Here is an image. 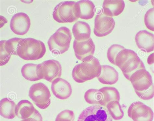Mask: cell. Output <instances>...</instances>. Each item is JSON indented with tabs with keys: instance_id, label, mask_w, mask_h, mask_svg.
I'll list each match as a JSON object with an SVG mask.
<instances>
[{
	"instance_id": "obj_1",
	"label": "cell",
	"mask_w": 154,
	"mask_h": 121,
	"mask_svg": "<svg viewBox=\"0 0 154 121\" xmlns=\"http://www.w3.org/2000/svg\"><path fill=\"white\" fill-rule=\"evenodd\" d=\"M115 65L122 71L125 77L129 80L130 77L136 71L145 68L144 65L134 51L125 48L117 55Z\"/></svg>"
},
{
	"instance_id": "obj_2",
	"label": "cell",
	"mask_w": 154,
	"mask_h": 121,
	"mask_svg": "<svg viewBox=\"0 0 154 121\" xmlns=\"http://www.w3.org/2000/svg\"><path fill=\"white\" fill-rule=\"evenodd\" d=\"M44 43L33 38L22 39L19 43L17 54L26 60H35L42 58L46 52Z\"/></svg>"
},
{
	"instance_id": "obj_3",
	"label": "cell",
	"mask_w": 154,
	"mask_h": 121,
	"mask_svg": "<svg viewBox=\"0 0 154 121\" xmlns=\"http://www.w3.org/2000/svg\"><path fill=\"white\" fill-rule=\"evenodd\" d=\"M102 67L99 60L93 57L89 61L77 65L72 72L73 79L78 83H83L100 75Z\"/></svg>"
},
{
	"instance_id": "obj_4",
	"label": "cell",
	"mask_w": 154,
	"mask_h": 121,
	"mask_svg": "<svg viewBox=\"0 0 154 121\" xmlns=\"http://www.w3.org/2000/svg\"><path fill=\"white\" fill-rule=\"evenodd\" d=\"M72 39L71 32L68 28L60 27L51 36L48 44L52 53L62 54L69 48Z\"/></svg>"
},
{
	"instance_id": "obj_5",
	"label": "cell",
	"mask_w": 154,
	"mask_h": 121,
	"mask_svg": "<svg viewBox=\"0 0 154 121\" xmlns=\"http://www.w3.org/2000/svg\"><path fill=\"white\" fill-rule=\"evenodd\" d=\"M36 72L40 79H44L52 82L55 79L60 77L62 67L57 60H49L38 65Z\"/></svg>"
},
{
	"instance_id": "obj_6",
	"label": "cell",
	"mask_w": 154,
	"mask_h": 121,
	"mask_svg": "<svg viewBox=\"0 0 154 121\" xmlns=\"http://www.w3.org/2000/svg\"><path fill=\"white\" fill-rule=\"evenodd\" d=\"M29 96L35 105L41 109H45L51 103V94L49 89L42 83H38L30 88Z\"/></svg>"
},
{
	"instance_id": "obj_7",
	"label": "cell",
	"mask_w": 154,
	"mask_h": 121,
	"mask_svg": "<svg viewBox=\"0 0 154 121\" xmlns=\"http://www.w3.org/2000/svg\"><path fill=\"white\" fill-rule=\"evenodd\" d=\"M75 2L63 1L57 5L53 12V17L59 23H72L79 19L75 17L74 12Z\"/></svg>"
},
{
	"instance_id": "obj_8",
	"label": "cell",
	"mask_w": 154,
	"mask_h": 121,
	"mask_svg": "<svg viewBox=\"0 0 154 121\" xmlns=\"http://www.w3.org/2000/svg\"><path fill=\"white\" fill-rule=\"evenodd\" d=\"M78 121H113L107 108L99 105L89 106L79 115Z\"/></svg>"
},
{
	"instance_id": "obj_9",
	"label": "cell",
	"mask_w": 154,
	"mask_h": 121,
	"mask_svg": "<svg viewBox=\"0 0 154 121\" xmlns=\"http://www.w3.org/2000/svg\"><path fill=\"white\" fill-rule=\"evenodd\" d=\"M129 117L134 121H152L154 113L151 108L140 102L133 103L128 110Z\"/></svg>"
},
{
	"instance_id": "obj_10",
	"label": "cell",
	"mask_w": 154,
	"mask_h": 121,
	"mask_svg": "<svg viewBox=\"0 0 154 121\" xmlns=\"http://www.w3.org/2000/svg\"><path fill=\"white\" fill-rule=\"evenodd\" d=\"M129 80L130 81L135 91H145L153 85L152 76L145 68L134 72Z\"/></svg>"
},
{
	"instance_id": "obj_11",
	"label": "cell",
	"mask_w": 154,
	"mask_h": 121,
	"mask_svg": "<svg viewBox=\"0 0 154 121\" xmlns=\"http://www.w3.org/2000/svg\"><path fill=\"white\" fill-rule=\"evenodd\" d=\"M73 47L76 58L81 61H88L94 57L95 46L91 38L83 41L75 39Z\"/></svg>"
},
{
	"instance_id": "obj_12",
	"label": "cell",
	"mask_w": 154,
	"mask_h": 121,
	"mask_svg": "<svg viewBox=\"0 0 154 121\" xmlns=\"http://www.w3.org/2000/svg\"><path fill=\"white\" fill-rule=\"evenodd\" d=\"M115 26L114 19L103 14L97 15L95 19L94 33L98 37L111 33Z\"/></svg>"
},
{
	"instance_id": "obj_13",
	"label": "cell",
	"mask_w": 154,
	"mask_h": 121,
	"mask_svg": "<svg viewBox=\"0 0 154 121\" xmlns=\"http://www.w3.org/2000/svg\"><path fill=\"white\" fill-rule=\"evenodd\" d=\"M31 26L30 19L25 13H19L12 17L10 27L11 30L15 34L23 35L29 31Z\"/></svg>"
},
{
	"instance_id": "obj_14",
	"label": "cell",
	"mask_w": 154,
	"mask_h": 121,
	"mask_svg": "<svg viewBox=\"0 0 154 121\" xmlns=\"http://www.w3.org/2000/svg\"><path fill=\"white\" fill-rule=\"evenodd\" d=\"M51 90L56 98L62 100L69 98L72 93L70 83L60 78L55 79L52 82Z\"/></svg>"
},
{
	"instance_id": "obj_15",
	"label": "cell",
	"mask_w": 154,
	"mask_h": 121,
	"mask_svg": "<svg viewBox=\"0 0 154 121\" xmlns=\"http://www.w3.org/2000/svg\"><path fill=\"white\" fill-rule=\"evenodd\" d=\"M95 6L94 3L89 0H82L75 2L74 12L75 17L79 19L88 20L95 15Z\"/></svg>"
},
{
	"instance_id": "obj_16",
	"label": "cell",
	"mask_w": 154,
	"mask_h": 121,
	"mask_svg": "<svg viewBox=\"0 0 154 121\" xmlns=\"http://www.w3.org/2000/svg\"><path fill=\"white\" fill-rule=\"evenodd\" d=\"M137 47L141 50L149 53L154 50V34L147 30H140L138 32L135 37Z\"/></svg>"
},
{
	"instance_id": "obj_17",
	"label": "cell",
	"mask_w": 154,
	"mask_h": 121,
	"mask_svg": "<svg viewBox=\"0 0 154 121\" xmlns=\"http://www.w3.org/2000/svg\"><path fill=\"white\" fill-rule=\"evenodd\" d=\"M125 7L123 0H105L103 5V14L111 17L118 16L123 11Z\"/></svg>"
},
{
	"instance_id": "obj_18",
	"label": "cell",
	"mask_w": 154,
	"mask_h": 121,
	"mask_svg": "<svg viewBox=\"0 0 154 121\" xmlns=\"http://www.w3.org/2000/svg\"><path fill=\"white\" fill-rule=\"evenodd\" d=\"M102 71L97 78L103 84L112 85L118 81L119 74L114 68L108 65H101Z\"/></svg>"
},
{
	"instance_id": "obj_19",
	"label": "cell",
	"mask_w": 154,
	"mask_h": 121,
	"mask_svg": "<svg viewBox=\"0 0 154 121\" xmlns=\"http://www.w3.org/2000/svg\"><path fill=\"white\" fill-rule=\"evenodd\" d=\"M72 33L77 41H85L90 38L91 28L88 23L78 21L72 27Z\"/></svg>"
},
{
	"instance_id": "obj_20",
	"label": "cell",
	"mask_w": 154,
	"mask_h": 121,
	"mask_svg": "<svg viewBox=\"0 0 154 121\" xmlns=\"http://www.w3.org/2000/svg\"><path fill=\"white\" fill-rule=\"evenodd\" d=\"M99 91L102 94V99L99 102V105L106 107L109 102L113 101L119 102L120 95L117 89L113 87H104L100 89Z\"/></svg>"
},
{
	"instance_id": "obj_21",
	"label": "cell",
	"mask_w": 154,
	"mask_h": 121,
	"mask_svg": "<svg viewBox=\"0 0 154 121\" xmlns=\"http://www.w3.org/2000/svg\"><path fill=\"white\" fill-rule=\"evenodd\" d=\"M35 110L33 104L29 100H23L16 105V115L19 118L26 119L30 117Z\"/></svg>"
},
{
	"instance_id": "obj_22",
	"label": "cell",
	"mask_w": 154,
	"mask_h": 121,
	"mask_svg": "<svg viewBox=\"0 0 154 121\" xmlns=\"http://www.w3.org/2000/svg\"><path fill=\"white\" fill-rule=\"evenodd\" d=\"M16 105L13 101L8 98L2 99L0 102V114L3 117L12 119L15 117Z\"/></svg>"
},
{
	"instance_id": "obj_23",
	"label": "cell",
	"mask_w": 154,
	"mask_h": 121,
	"mask_svg": "<svg viewBox=\"0 0 154 121\" xmlns=\"http://www.w3.org/2000/svg\"><path fill=\"white\" fill-rule=\"evenodd\" d=\"M37 65V64L33 63H27L24 65L21 70L23 77L31 82L40 80L36 74V68Z\"/></svg>"
},
{
	"instance_id": "obj_24",
	"label": "cell",
	"mask_w": 154,
	"mask_h": 121,
	"mask_svg": "<svg viewBox=\"0 0 154 121\" xmlns=\"http://www.w3.org/2000/svg\"><path fill=\"white\" fill-rule=\"evenodd\" d=\"M106 107L112 119L117 120L123 118L124 112L119 102L113 101L109 103Z\"/></svg>"
},
{
	"instance_id": "obj_25",
	"label": "cell",
	"mask_w": 154,
	"mask_h": 121,
	"mask_svg": "<svg viewBox=\"0 0 154 121\" xmlns=\"http://www.w3.org/2000/svg\"><path fill=\"white\" fill-rule=\"evenodd\" d=\"M84 99L89 104L99 105V102L102 99V94L99 90L90 89L85 93Z\"/></svg>"
},
{
	"instance_id": "obj_26",
	"label": "cell",
	"mask_w": 154,
	"mask_h": 121,
	"mask_svg": "<svg viewBox=\"0 0 154 121\" xmlns=\"http://www.w3.org/2000/svg\"><path fill=\"white\" fill-rule=\"evenodd\" d=\"M22 39V38H15L6 40L5 48L7 53L11 55H17V48Z\"/></svg>"
},
{
	"instance_id": "obj_27",
	"label": "cell",
	"mask_w": 154,
	"mask_h": 121,
	"mask_svg": "<svg viewBox=\"0 0 154 121\" xmlns=\"http://www.w3.org/2000/svg\"><path fill=\"white\" fill-rule=\"evenodd\" d=\"M125 48L123 46L117 44H113L109 48L107 52V57L109 62L115 65V59L117 55Z\"/></svg>"
},
{
	"instance_id": "obj_28",
	"label": "cell",
	"mask_w": 154,
	"mask_h": 121,
	"mask_svg": "<svg viewBox=\"0 0 154 121\" xmlns=\"http://www.w3.org/2000/svg\"><path fill=\"white\" fill-rule=\"evenodd\" d=\"M154 9L152 8L149 9L146 13L144 16V23L148 29L154 31Z\"/></svg>"
},
{
	"instance_id": "obj_29",
	"label": "cell",
	"mask_w": 154,
	"mask_h": 121,
	"mask_svg": "<svg viewBox=\"0 0 154 121\" xmlns=\"http://www.w3.org/2000/svg\"><path fill=\"white\" fill-rule=\"evenodd\" d=\"M6 40H2L0 42V50H1V56H0V65L3 66L5 65L9 62L11 55L8 53L5 48V43Z\"/></svg>"
},
{
	"instance_id": "obj_30",
	"label": "cell",
	"mask_w": 154,
	"mask_h": 121,
	"mask_svg": "<svg viewBox=\"0 0 154 121\" xmlns=\"http://www.w3.org/2000/svg\"><path fill=\"white\" fill-rule=\"evenodd\" d=\"M75 114L72 111L66 110L59 114L56 117L55 121H74Z\"/></svg>"
},
{
	"instance_id": "obj_31",
	"label": "cell",
	"mask_w": 154,
	"mask_h": 121,
	"mask_svg": "<svg viewBox=\"0 0 154 121\" xmlns=\"http://www.w3.org/2000/svg\"><path fill=\"white\" fill-rule=\"evenodd\" d=\"M136 94L141 99L149 100L152 99L154 97V86L152 85L148 90L145 91L139 92L135 91Z\"/></svg>"
},
{
	"instance_id": "obj_32",
	"label": "cell",
	"mask_w": 154,
	"mask_h": 121,
	"mask_svg": "<svg viewBox=\"0 0 154 121\" xmlns=\"http://www.w3.org/2000/svg\"><path fill=\"white\" fill-rule=\"evenodd\" d=\"M30 117L33 118L38 121H42V117L39 112L35 109V111L33 114Z\"/></svg>"
},
{
	"instance_id": "obj_33",
	"label": "cell",
	"mask_w": 154,
	"mask_h": 121,
	"mask_svg": "<svg viewBox=\"0 0 154 121\" xmlns=\"http://www.w3.org/2000/svg\"><path fill=\"white\" fill-rule=\"evenodd\" d=\"M21 121H38L37 120H36L32 117H30L27 119L23 120Z\"/></svg>"
},
{
	"instance_id": "obj_34",
	"label": "cell",
	"mask_w": 154,
	"mask_h": 121,
	"mask_svg": "<svg viewBox=\"0 0 154 121\" xmlns=\"http://www.w3.org/2000/svg\"></svg>"
}]
</instances>
